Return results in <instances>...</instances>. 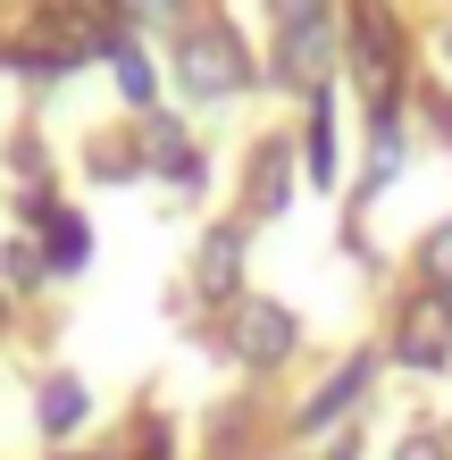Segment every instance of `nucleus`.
Segmentation results:
<instances>
[{"label":"nucleus","instance_id":"8","mask_svg":"<svg viewBox=\"0 0 452 460\" xmlns=\"http://www.w3.org/2000/svg\"><path fill=\"white\" fill-rule=\"evenodd\" d=\"M235 277H244V234H235V226H218V234L201 243V293H209V302H226V293H235Z\"/></svg>","mask_w":452,"mask_h":460},{"label":"nucleus","instance_id":"4","mask_svg":"<svg viewBox=\"0 0 452 460\" xmlns=\"http://www.w3.org/2000/svg\"><path fill=\"white\" fill-rule=\"evenodd\" d=\"M235 351H244L252 368H277L285 351H294V310H277V302H235Z\"/></svg>","mask_w":452,"mask_h":460},{"label":"nucleus","instance_id":"16","mask_svg":"<svg viewBox=\"0 0 452 460\" xmlns=\"http://www.w3.org/2000/svg\"><path fill=\"white\" fill-rule=\"evenodd\" d=\"M394 460H444V444H436V436H411V444L394 452Z\"/></svg>","mask_w":452,"mask_h":460},{"label":"nucleus","instance_id":"15","mask_svg":"<svg viewBox=\"0 0 452 460\" xmlns=\"http://www.w3.org/2000/svg\"><path fill=\"white\" fill-rule=\"evenodd\" d=\"M269 17L277 25H302V17H318V0H269Z\"/></svg>","mask_w":452,"mask_h":460},{"label":"nucleus","instance_id":"3","mask_svg":"<svg viewBox=\"0 0 452 460\" xmlns=\"http://www.w3.org/2000/svg\"><path fill=\"white\" fill-rule=\"evenodd\" d=\"M277 84H302V93H318V75H327V59H335V17L318 9V17H302V25H277Z\"/></svg>","mask_w":452,"mask_h":460},{"label":"nucleus","instance_id":"12","mask_svg":"<svg viewBox=\"0 0 452 460\" xmlns=\"http://www.w3.org/2000/svg\"><path fill=\"white\" fill-rule=\"evenodd\" d=\"M110 59H118V84H126V101H135V110L151 118V101H159V75H151V59H143L135 42H118Z\"/></svg>","mask_w":452,"mask_h":460},{"label":"nucleus","instance_id":"1","mask_svg":"<svg viewBox=\"0 0 452 460\" xmlns=\"http://www.w3.org/2000/svg\"><path fill=\"white\" fill-rule=\"evenodd\" d=\"M176 75H184V93H193V101H235V93L252 84V59H244V42H235V25L209 17L201 34H184Z\"/></svg>","mask_w":452,"mask_h":460},{"label":"nucleus","instance_id":"7","mask_svg":"<svg viewBox=\"0 0 452 460\" xmlns=\"http://www.w3.org/2000/svg\"><path fill=\"white\" fill-rule=\"evenodd\" d=\"M285 201H294V151L260 143V159H252V218H277Z\"/></svg>","mask_w":452,"mask_h":460},{"label":"nucleus","instance_id":"14","mask_svg":"<svg viewBox=\"0 0 452 460\" xmlns=\"http://www.w3.org/2000/svg\"><path fill=\"white\" fill-rule=\"evenodd\" d=\"M310 176H335V118H327V101L310 110Z\"/></svg>","mask_w":452,"mask_h":460},{"label":"nucleus","instance_id":"9","mask_svg":"<svg viewBox=\"0 0 452 460\" xmlns=\"http://www.w3.org/2000/svg\"><path fill=\"white\" fill-rule=\"evenodd\" d=\"M34 218L50 226V268H84V260H93V226L75 218V209H50V201H34Z\"/></svg>","mask_w":452,"mask_h":460},{"label":"nucleus","instance_id":"2","mask_svg":"<svg viewBox=\"0 0 452 460\" xmlns=\"http://www.w3.org/2000/svg\"><path fill=\"white\" fill-rule=\"evenodd\" d=\"M394 50H403L394 9L386 0H352V59H360V84L377 93V110H394Z\"/></svg>","mask_w":452,"mask_h":460},{"label":"nucleus","instance_id":"6","mask_svg":"<svg viewBox=\"0 0 452 460\" xmlns=\"http://www.w3.org/2000/svg\"><path fill=\"white\" fill-rule=\"evenodd\" d=\"M360 385H368V360H343V368L327 376V385L310 394V411H302L294 427H302V436H318V427H335V419H343V411L360 402Z\"/></svg>","mask_w":452,"mask_h":460},{"label":"nucleus","instance_id":"10","mask_svg":"<svg viewBox=\"0 0 452 460\" xmlns=\"http://www.w3.org/2000/svg\"><path fill=\"white\" fill-rule=\"evenodd\" d=\"M143 143H151V159H159L176 184H193V176H201V168H193V143H184V126H176L168 110H151V118H143Z\"/></svg>","mask_w":452,"mask_h":460},{"label":"nucleus","instance_id":"5","mask_svg":"<svg viewBox=\"0 0 452 460\" xmlns=\"http://www.w3.org/2000/svg\"><path fill=\"white\" fill-rule=\"evenodd\" d=\"M394 351H403L411 368H444L452 360V302H419L403 318V343H394Z\"/></svg>","mask_w":452,"mask_h":460},{"label":"nucleus","instance_id":"11","mask_svg":"<svg viewBox=\"0 0 452 460\" xmlns=\"http://www.w3.org/2000/svg\"><path fill=\"white\" fill-rule=\"evenodd\" d=\"M84 411H93V394L75 385V376H50V385H42V436H75Z\"/></svg>","mask_w":452,"mask_h":460},{"label":"nucleus","instance_id":"13","mask_svg":"<svg viewBox=\"0 0 452 460\" xmlns=\"http://www.w3.org/2000/svg\"><path fill=\"white\" fill-rule=\"evenodd\" d=\"M419 277H428L436 293H452V218H444L428 243H419Z\"/></svg>","mask_w":452,"mask_h":460},{"label":"nucleus","instance_id":"17","mask_svg":"<svg viewBox=\"0 0 452 460\" xmlns=\"http://www.w3.org/2000/svg\"><path fill=\"white\" fill-rule=\"evenodd\" d=\"M126 9H135V17H168L176 0H126Z\"/></svg>","mask_w":452,"mask_h":460},{"label":"nucleus","instance_id":"18","mask_svg":"<svg viewBox=\"0 0 452 460\" xmlns=\"http://www.w3.org/2000/svg\"><path fill=\"white\" fill-rule=\"evenodd\" d=\"M335 460H352V444H343V452H335Z\"/></svg>","mask_w":452,"mask_h":460}]
</instances>
